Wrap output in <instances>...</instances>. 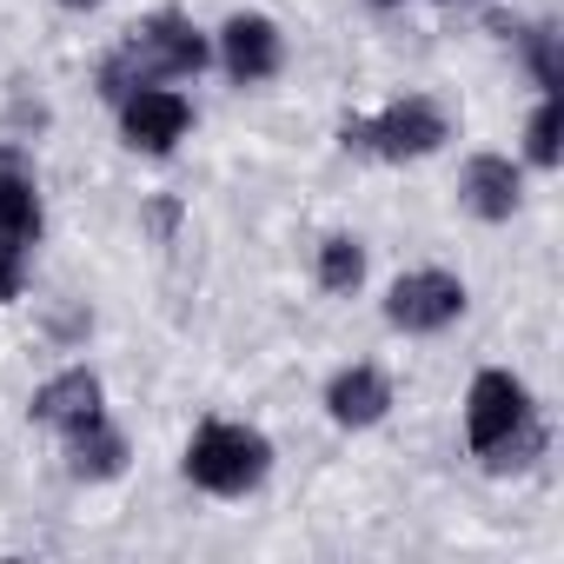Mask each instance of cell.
I'll return each mask as SVG.
<instances>
[{"mask_svg":"<svg viewBox=\"0 0 564 564\" xmlns=\"http://www.w3.org/2000/svg\"><path fill=\"white\" fill-rule=\"evenodd\" d=\"M465 438L471 452L491 465V471H518L544 452V425H538V405L524 392V379L485 366L465 392Z\"/></svg>","mask_w":564,"mask_h":564,"instance_id":"cell-1","label":"cell"},{"mask_svg":"<svg viewBox=\"0 0 564 564\" xmlns=\"http://www.w3.org/2000/svg\"><path fill=\"white\" fill-rule=\"evenodd\" d=\"M213 61V41L186 21V14H173V8H160L153 21H140L133 34H127V47L100 67V94L107 100H127L133 87H160V80H193L199 67Z\"/></svg>","mask_w":564,"mask_h":564,"instance_id":"cell-2","label":"cell"},{"mask_svg":"<svg viewBox=\"0 0 564 564\" xmlns=\"http://www.w3.org/2000/svg\"><path fill=\"white\" fill-rule=\"evenodd\" d=\"M272 471V445L265 432L252 425H232V419H206L186 445V478L213 498H246L259 478Z\"/></svg>","mask_w":564,"mask_h":564,"instance_id":"cell-3","label":"cell"},{"mask_svg":"<svg viewBox=\"0 0 564 564\" xmlns=\"http://www.w3.org/2000/svg\"><path fill=\"white\" fill-rule=\"evenodd\" d=\"M339 140H346V153H372V160H425L452 140V120H445L438 100L405 94V100L379 107L372 120H346Z\"/></svg>","mask_w":564,"mask_h":564,"instance_id":"cell-4","label":"cell"},{"mask_svg":"<svg viewBox=\"0 0 564 564\" xmlns=\"http://www.w3.org/2000/svg\"><path fill=\"white\" fill-rule=\"evenodd\" d=\"M458 313H465V279H452V272H438V265L399 272V279H392V293H386V319H392V333H412V339L445 333Z\"/></svg>","mask_w":564,"mask_h":564,"instance_id":"cell-5","label":"cell"},{"mask_svg":"<svg viewBox=\"0 0 564 564\" xmlns=\"http://www.w3.org/2000/svg\"><path fill=\"white\" fill-rule=\"evenodd\" d=\"M113 107H120L127 147H140V153H173V147L186 140V127H193V107H186V94H173V87H133V94L113 100Z\"/></svg>","mask_w":564,"mask_h":564,"instance_id":"cell-6","label":"cell"},{"mask_svg":"<svg viewBox=\"0 0 564 564\" xmlns=\"http://www.w3.org/2000/svg\"><path fill=\"white\" fill-rule=\"evenodd\" d=\"M219 67L239 87H259V80H272L279 67H286V41H279V28L265 14H232L219 28Z\"/></svg>","mask_w":564,"mask_h":564,"instance_id":"cell-7","label":"cell"},{"mask_svg":"<svg viewBox=\"0 0 564 564\" xmlns=\"http://www.w3.org/2000/svg\"><path fill=\"white\" fill-rule=\"evenodd\" d=\"M41 226H47V213H41V186H34V166H28V153L21 147H8L0 140V246H41Z\"/></svg>","mask_w":564,"mask_h":564,"instance_id":"cell-8","label":"cell"},{"mask_svg":"<svg viewBox=\"0 0 564 564\" xmlns=\"http://www.w3.org/2000/svg\"><path fill=\"white\" fill-rule=\"evenodd\" d=\"M28 412H34L41 425H54L61 438H74V432H87V425L107 419V405H100V379H94L87 366H67V372H54V379L34 392Z\"/></svg>","mask_w":564,"mask_h":564,"instance_id":"cell-9","label":"cell"},{"mask_svg":"<svg viewBox=\"0 0 564 564\" xmlns=\"http://www.w3.org/2000/svg\"><path fill=\"white\" fill-rule=\"evenodd\" d=\"M458 199H465V213L471 219H511L518 213V199H524V180H518V166L505 160V153H471L465 160V173H458Z\"/></svg>","mask_w":564,"mask_h":564,"instance_id":"cell-10","label":"cell"},{"mask_svg":"<svg viewBox=\"0 0 564 564\" xmlns=\"http://www.w3.org/2000/svg\"><path fill=\"white\" fill-rule=\"evenodd\" d=\"M326 412H333V425L366 432V425H379V419L392 412V379H386L379 366H346V372L326 386Z\"/></svg>","mask_w":564,"mask_h":564,"instance_id":"cell-11","label":"cell"},{"mask_svg":"<svg viewBox=\"0 0 564 564\" xmlns=\"http://www.w3.org/2000/svg\"><path fill=\"white\" fill-rule=\"evenodd\" d=\"M67 458H74V478H120L127 471V438L100 419V425H87V432H74L67 438Z\"/></svg>","mask_w":564,"mask_h":564,"instance_id":"cell-12","label":"cell"},{"mask_svg":"<svg viewBox=\"0 0 564 564\" xmlns=\"http://www.w3.org/2000/svg\"><path fill=\"white\" fill-rule=\"evenodd\" d=\"M359 279H366V246L359 239H326L319 246V286L326 293H359Z\"/></svg>","mask_w":564,"mask_h":564,"instance_id":"cell-13","label":"cell"},{"mask_svg":"<svg viewBox=\"0 0 564 564\" xmlns=\"http://www.w3.org/2000/svg\"><path fill=\"white\" fill-rule=\"evenodd\" d=\"M518 47H524V67H531V80H538L544 94H557V87H564V61H557V34H551V28H524V34H518Z\"/></svg>","mask_w":564,"mask_h":564,"instance_id":"cell-14","label":"cell"},{"mask_svg":"<svg viewBox=\"0 0 564 564\" xmlns=\"http://www.w3.org/2000/svg\"><path fill=\"white\" fill-rule=\"evenodd\" d=\"M524 160L531 166H557V94H544L531 107V127H524Z\"/></svg>","mask_w":564,"mask_h":564,"instance_id":"cell-15","label":"cell"},{"mask_svg":"<svg viewBox=\"0 0 564 564\" xmlns=\"http://www.w3.org/2000/svg\"><path fill=\"white\" fill-rule=\"evenodd\" d=\"M21 286H28V252L21 246H0V306L21 300Z\"/></svg>","mask_w":564,"mask_h":564,"instance_id":"cell-16","label":"cell"},{"mask_svg":"<svg viewBox=\"0 0 564 564\" xmlns=\"http://www.w3.org/2000/svg\"><path fill=\"white\" fill-rule=\"evenodd\" d=\"M147 219H153V232H160V239H173V226H180V199H153V213H147Z\"/></svg>","mask_w":564,"mask_h":564,"instance_id":"cell-17","label":"cell"},{"mask_svg":"<svg viewBox=\"0 0 564 564\" xmlns=\"http://www.w3.org/2000/svg\"><path fill=\"white\" fill-rule=\"evenodd\" d=\"M61 8H74V14H94V8H100V0H61Z\"/></svg>","mask_w":564,"mask_h":564,"instance_id":"cell-18","label":"cell"},{"mask_svg":"<svg viewBox=\"0 0 564 564\" xmlns=\"http://www.w3.org/2000/svg\"><path fill=\"white\" fill-rule=\"evenodd\" d=\"M372 8H399V0H372Z\"/></svg>","mask_w":564,"mask_h":564,"instance_id":"cell-19","label":"cell"}]
</instances>
